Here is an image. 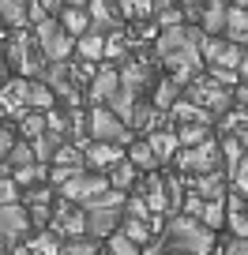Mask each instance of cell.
Returning a JSON list of instances; mask_svg holds the SVG:
<instances>
[{
  "label": "cell",
  "instance_id": "cell-1",
  "mask_svg": "<svg viewBox=\"0 0 248 255\" xmlns=\"http://www.w3.org/2000/svg\"><path fill=\"white\" fill-rule=\"evenodd\" d=\"M203 26H166L154 41V56L173 72L177 83H192L200 75V45H203Z\"/></svg>",
  "mask_w": 248,
  "mask_h": 255
},
{
  "label": "cell",
  "instance_id": "cell-2",
  "mask_svg": "<svg viewBox=\"0 0 248 255\" xmlns=\"http://www.w3.org/2000/svg\"><path fill=\"white\" fill-rule=\"evenodd\" d=\"M211 248H215V229H207L200 218L181 214L166 225V240H162L166 255H211Z\"/></svg>",
  "mask_w": 248,
  "mask_h": 255
},
{
  "label": "cell",
  "instance_id": "cell-3",
  "mask_svg": "<svg viewBox=\"0 0 248 255\" xmlns=\"http://www.w3.org/2000/svg\"><path fill=\"white\" fill-rule=\"evenodd\" d=\"M124 191H117V188H109L105 195H98V199H90V203H83V214H87V233L90 237H113L117 233V225L124 222Z\"/></svg>",
  "mask_w": 248,
  "mask_h": 255
},
{
  "label": "cell",
  "instance_id": "cell-4",
  "mask_svg": "<svg viewBox=\"0 0 248 255\" xmlns=\"http://www.w3.org/2000/svg\"><path fill=\"white\" fill-rule=\"evenodd\" d=\"M8 64L15 68L19 75H26V79H38L41 75V68H45V53H41V45L38 41H30L23 34V26H19L15 34H11V41H8Z\"/></svg>",
  "mask_w": 248,
  "mask_h": 255
},
{
  "label": "cell",
  "instance_id": "cell-5",
  "mask_svg": "<svg viewBox=\"0 0 248 255\" xmlns=\"http://www.w3.org/2000/svg\"><path fill=\"white\" fill-rule=\"evenodd\" d=\"M87 135L94 139V143H128V124L117 117V113L109 109V105H94V109L87 113Z\"/></svg>",
  "mask_w": 248,
  "mask_h": 255
},
{
  "label": "cell",
  "instance_id": "cell-6",
  "mask_svg": "<svg viewBox=\"0 0 248 255\" xmlns=\"http://www.w3.org/2000/svg\"><path fill=\"white\" fill-rule=\"evenodd\" d=\"M34 41L41 45V53H45V60H68L75 49L72 34L60 26V19H41V23H34Z\"/></svg>",
  "mask_w": 248,
  "mask_h": 255
},
{
  "label": "cell",
  "instance_id": "cell-7",
  "mask_svg": "<svg viewBox=\"0 0 248 255\" xmlns=\"http://www.w3.org/2000/svg\"><path fill=\"white\" fill-rule=\"evenodd\" d=\"M188 102L203 105V109H207L211 117H222V113L230 109L233 94H230V87H222V83H215V79H211V75H196V79L188 83Z\"/></svg>",
  "mask_w": 248,
  "mask_h": 255
},
{
  "label": "cell",
  "instance_id": "cell-8",
  "mask_svg": "<svg viewBox=\"0 0 248 255\" xmlns=\"http://www.w3.org/2000/svg\"><path fill=\"white\" fill-rule=\"evenodd\" d=\"M105 191H109V176L105 173H87V169H79L72 180L60 184V195L72 199V203H79V207L90 203V199H98V195H105Z\"/></svg>",
  "mask_w": 248,
  "mask_h": 255
},
{
  "label": "cell",
  "instance_id": "cell-9",
  "mask_svg": "<svg viewBox=\"0 0 248 255\" xmlns=\"http://www.w3.org/2000/svg\"><path fill=\"white\" fill-rule=\"evenodd\" d=\"M177 165L184 169V173H192V176H200V173H215V169H222V146L218 143H200V146H184L181 154H177Z\"/></svg>",
  "mask_w": 248,
  "mask_h": 255
},
{
  "label": "cell",
  "instance_id": "cell-10",
  "mask_svg": "<svg viewBox=\"0 0 248 255\" xmlns=\"http://www.w3.org/2000/svg\"><path fill=\"white\" fill-rule=\"evenodd\" d=\"M30 233V210L23 203H8L0 207V248L23 244V237Z\"/></svg>",
  "mask_w": 248,
  "mask_h": 255
},
{
  "label": "cell",
  "instance_id": "cell-11",
  "mask_svg": "<svg viewBox=\"0 0 248 255\" xmlns=\"http://www.w3.org/2000/svg\"><path fill=\"white\" fill-rule=\"evenodd\" d=\"M49 229H53L60 240L79 237V233H87V214H83L79 203L60 199V203H56V210H53V218H49Z\"/></svg>",
  "mask_w": 248,
  "mask_h": 255
},
{
  "label": "cell",
  "instance_id": "cell-12",
  "mask_svg": "<svg viewBox=\"0 0 248 255\" xmlns=\"http://www.w3.org/2000/svg\"><path fill=\"white\" fill-rule=\"evenodd\" d=\"M15 83H19V94H23V105H26V109L49 113V109L56 105V94H53L41 79H15Z\"/></svg>",
  "mask_w": 248,
  "mask_h": 255
},
{
  "label": "cell",
  "instance_id": "cell-13",
  "mask_svg": "<svg viewBox=\"0 0 248 255\" xmlns=\"http://www.w3.org/2000/svg\"><path fill=\"white\" fill-rule=\"evenodd\" d=\"M117 90H120V72L105 64V68H98V72H94L87 94H90V102H94V105H105L113 94H117Z\"/></svg>",
  "mask_w": 248,
  "mask_h": 255
},
{
  "label": "cell",
  "instance_id": "cell-14",
  "mask_svg": "<svg viewBox=\"0 0 248 255\" xmlns=\"http://www.w3.org/2000/svg\"><path fill=\"white\" fill-rule=\"evenodd\" d=\"M87 15H90V30H98V34H105V30H120V11H117V4L113 0H90L87 4Z\"/></svg>",
  "mask_w": 248,
  "mask_h": 255
},
{
  "label": "cell",
  "instance_id": "cell-15",
  "mask_svg": "<svg viewBox=\"0 0 248 255\" xmlns=\"http://www.w3.org/2000/svg\"><path fill=\"white\" fill-rule=\"evenodd\" d=\"M147 87H151V68H147V64L128 60L124 68H120V90H128L132 98H139Z\"/></svg>",
  "mask_w": 248,
  "mask_h": 255
},
{
  "label": "cell",
  "instance_id": "cell-16",
  "mask_svg": "<svg viewBox=\"0 0 248 255\" xmlns=\"http://www.w3.org/2000/svg\"><path fill=\"white\" fill-rule=\"evenodd\" d=\"M226 180H230V173H226V169L200 173V176L192 180V191L200 195V199H226Z\"/></svg>",
  "mask_w": 248,
  "mask_h": 255
},
{
  "label": "cell",
  "instance_id": "cell-17",
  "mask_svg": "<svg viewBox=\"0 0 248 255\" xmlns=\"http://www.w3.org/2000/svg\"><path fill=\"white\" fill-rule=\"evenodd\" d=\"M120 158H124V150H120L117 143H94V139L87 143V165L90 169H109V165H117Z\"/></svg>",
  "mask_w": 248,
  "mask_h": 255
},
{
  "label": "cell",
  "instance_id": "cell-18",
  "mask_svg": "<svg viewBox=\"0 0 248 255\" xmlns=\"http://www.w3.org/2000/svg\"><path fill=\"white\" fill-rule=\"evenodd\" d=\"M226 38L233 41V45L248 49V8H230L226 11Z\"/></svg>",
  "mask_w": 248,
  "mask_h": 255
},
{
  "label": "cell",
  "instance_id": "cell-19",
  "mask_svg": "<svg viewBox=\"0 0 248 255\" xmlns=\"http://www.w3.org/2000/svg\"><path fill=\"white\" fill-rule=\"evenodd\" d=\"M226 0H207L203 4V15H200V26H203V34H222L226 30Z\"/></svg>",
  "mask_w": 248,
  "mask_h": 255
},
{
  "label": "cell",
  "instance_id": "cell-20",
  "mask_svg": "<svg viewBox=\"0 0 248 255\" xmlns=\"http://www.w3.org/2000/svg\"><path fill=\"white\" fill-rule=\"evenodd\" d=\"M177 102H181V83H177L173 75H169V79H162L158 87H154V94H151V105H154L158 113H169Z\"/></svg>",
  "mask_w": 248,
  "mask_h": 255
},
{
  "label": "cell",
  "instance_id": "cell-21",
  "mask_svg": "<svg viewBox=\"0 0 248 255\" xmlns=\"http://www.w3.org/2000/svg\"><path fill=\"white\" fill-rule=\"evenodd\" d=\"M60 26H64L72 38H83V34L90 30V15H87V8H72V4H64V8H60Z\"/></svg>",
  "mask_w": 248,
  "mask_h": 255
},
{
  "label": "cell",
  "instance_id": "cell-22",
  "mask_svg": "<svg viewBox=\"0 0 248 255\" xmlns=\"http://www.w3.org/2000/svg\"><path fill=\"white\" fill-rule=\"evenodd\" d=\"M75 53H79V60H87V64L102 60V56H105V34H98V30H87L79 41H75Z\"/></svg>",
  "mask_w": 248,
  "mask_h": 255
},
{
  "label": "cell",
  "instance_id": "cell-23",
  "mask_svg": "<svg viewBox=\"0 0 248 255\" xmlns=\"http://www.w3.org/2000/svg\"><path fill=\"white\" fill-rule=\"evenodd\" d=\"M151 150H154V158L158 161H173L177 158V150H181V143H177V131H151Z\"/></svg>",
  "mask_w": 248,
  "mask_h": 255
},
{
  "label": "cell",
  "instance_id": "cell-24",
  "mask_svg": "<svg viewBox=\"0 0 248 255\" xmlns=\"http://www.w3.org/2000/svg\"><path fill=\"white\" fill-rule=\"evenodd\" d=\"M98 252H102V244H98V237H90V233L60 240V255H98Z\"/></svg>",
  "mask_w": 248,
  "mask_h": 255
},
{
  "label": "cell",
  "instance_id": "cell-25",
  "mask_svg": "<svg viewBox=\"0 0 248 255\" xmlns=\"http://www.w3.org/2000/svg\"><path fill=\"white\" fill-rule=\"evenodd\" d=\"M60 143H64V139H60V135H53V131H41L38 139H30V146H34V161L49 165V161L56 158V150H60Z\"/></svg>",
  "mask_w": 248,
  "mask_h": 255
},
{
  "label": "cell",
  "instance_id": "cell-26",
  "mask_svg": "<svg viewBox=\"0 0 248 255\" xmlns=\"http://www.w3.org/2000/svg\"><path fill=\"white\" fill-rule=\"evenodd\" d=\"M26 11H30V0H0V19H4V23L8 26H26Z\"/></svg>",
  "mask_w": 248,
  "mask_h": 255
},
{
  "label": "cell",
  "instance_id": "cell-27",
  "mask_svg": "<svg viewBox=\"0 0 248 255\" xmlns=\"http://www.w3.org/2000/svg\"><path fill=\"white\" fill-rule=\"evenodd\" d=\"M132 184H136V165H132L128 158H120L117 165H109V188H117V191H128Z\"/></svg>",
  "mask_w": 248,
  "mask_h": 255
},
{
  "label": "cell",
  "instance_id": "cell-28",
  "mask_svg": "<svg viewBox=\"0 0 248 255\" xmlns=\"http://www.w3.org/2000/svg\"><path fill=\"white\" fill-rule=\"evenodd\" d=\"M4 165L15 173V169H23V165H34V146H30V139H15L11 143V150H8V158H4Z\"/></svg>",
  "mask_w": 248,
  "mask_h": 255
},
{
  "label": "cell",
  "instance_id": "cell-29",
  "mask_svg": "<svg viewBox=\"0 0 248 255\" xmlns=\"http://www.w3.org/2000/svg\"><path fill=\"white\" fill-rule=\"evenodd\" d=\"M211 139V124H177V143L181 146H200Z\"/></svg>",
  "mask_w": 248,
  "mask_h": 255
},
{
  "label": "cell",
  "instance_id": "cell-30",
  "mask_svg": "<svg viewBox=\"0 0 248 255\" xmlns=\"http://www.w3.org/2000/svg\"><path fill=\"white\" fill-rule=\"evenodd\" d=\"M45 176H49V169L41 165V161H34V165L15 169V173H11V180H15L19 188H34V184H45Z\"/></svg>",
  "mask_w": 248,
  "mask_h": 255
},
{
  "label": "cell",
  "instance_id": "cell-31",
  "mask_svg": "<svg viewBox=\"0 0 248 255\" xmlns=\"http://www.w3.org/2000/svg\"><path fill=\"white\" fill-rule=\"evenodd\" d=\"M124 158H128V161H132V165H136V169H154V165H158V158H154V150H151V143H147V139H139V143H132Z\"/></svg>",
  "mask_w": 248,
  "mask_h": 255
},
{
  "label": "cell",
  "instance_id": "cell-32",
  "mask_svg": "<svg viewBox=\"0 0 248 255\" xmlns=\"http://www.w3.org/2000/svg\"><path fill=\"white\" fill-rule=\"evenodd\" d=\"M200 222L207 225V229H222V225H226V203L222 199H203Z\"/></svg>",
  "mask_w": 248,
  "mask_h": 255
},
{
  "label": "cell",
  "instance_id": "cell-33",
  "mask_svg": "<svg viewBox=\"0 0 248 255\" xmlns=\"http://www.w3.org/2000/svg\"><path fill=\"white\" fill-rule=\"evenodd\" d=\"M117 4L120 15H128V19H147L154 15V0H113Z\"/></svg>",
  "mask_w": 248,
  "mask_h": 255
},
{
  "label": "cell",
  "instance_id": "cell-34",
  "mask_svg": "<svg viewBox=\"0 0 248 255\" xmlns=\"http://www.w3.org/2000/svg\"><path fill=\"white\" fill-rule=\"evenodd\" d=\"M30 252L34 255H60V237L53 229H41L38 237L30 240Z\"/></svg>",
  "mask_w": 248,
  "mask_h": 255
},
{
  "label": "cell",
  "instance_id": "cell-35",
  "mask_svg": "<svg viewBox=\"0 0 248 255\" xmlns=\"http://www.w3.org/2000/svg\"><path fill=\"white\" fill-rule=\"evenodd\" d=\"M218 146H222V165H226V169H233V165H237V161L248 154V150H245V143H241L237 135H226Z\"/></svg>",
  "mask_w": 248,
  "mask_h": 255
},
{
  "label": "cell",
  "instance_id": "cell-36",
  "mask_svg": "<svg viewBox=\"0 0 248 255\" xmlns=\"http://www.w3.org/2000/svg\"><path fill=\"white\" fill-rule=\"evenodd\" d=\"M105 105H109V109L117 113V117L124 120V124H128V120H132V109H136V98H132L128 90H117V94H113Z\"/></svg>",
  "mask_w": 248,
  "mask_h": 255
},
{
  "label": "cell",
  "instance_id": "cell-37",
  "mask_svg": "<svg viewBox=\"0 0 248 255\" xmlns=\"http://www.w3.org/2000/svg\"><path fill=\"white\" fill-rule=\"evenodd\" d=\"M19 124H23V135H26V139H38L41 131H45V113L26 109L23 117H19Z\"/></svg>",
  "mask_w": 248,
  "mask_h": 255
},
{
  "label": "cell",
  "instance_id": "cell-38",
  "mask_svg": "<svg viewBox=\"0 0 248 255\" xmlns=\"http://www.w3.org/2000/svg\"><path fill=\"white\" fill-rule=\"evenodd\" d=\"M124 237L128 240H136V244H143L147 237H151V225H147V218H124Z\"/></svg>",
  "mask_w": 248,
  "mask_h": 255
},
{
  "label": "cell",
  "instance_id": "cell-39",
  "mask_svg": "<svg viewBox=\"0 0 248 255\" xmlns=\"http://www.w3.org/2000/svg\"><path fill=\"white\" fill-rule=\"evenodd\" d=\"M105 255H143V252H139V244L128 240L124 233H113V237H109V252H105Z\"/></svg>",
  "mask_w": 248,
  "mask_h": 255
},
{
  "label": "cell",
  "instance_id": "cell-40",
  "mask_svg": "<svg viewBox=\"0 0 248 255\" xmlns=\"http://www.w3.org/2000/svg\"><path fill=\"white\" fill-rule=\"evenodd\" d=\"M49 199H53V191H49V180H45V184H34V188H26L23 207H49Z\"/></svg>",
  "mask_w": 248,
  "mask_h": 255
},
{
  "label": "cell",
  "instance_id": "cell-41",
  "mask_svg": "<svg viewBox=\"0 0 248 255\" xmlns=\"http://www.w3.org/2000/svg\"><path fill=\"white\" fill-rule=\"evenodd\" d=\"M226 173H230L233 188H237L241 195H248V154H245V158H241V161H237L233 169H226Z\"/></svg>",
  "mask_w": 248,
  "mask_h": 255
},
{
  "label": "cell",
  "instance_id": "cell-42",
  "mask_svg": "<svg viewBox=\"0 0 248 255\" xmlns=\"http://www.w3.org/2000/svg\"><path fill=\"white\" fill-rule=\"evenodd\" d=\"M154 15H158V26L166 30V26H181V19H184V8H173V4H169V8H158Z\"/></svg>",
  "mask_w": 248,
  "mask_h": 255
},
{
  "label": "cell",
  "instance_id": "cell-43",
  "mask_svg": "<svg viewBox=\"0 0 248 255\" xmlns=\"http://www.w3.org/2000/svg\"><path fill=\"white\" fill-rule=\"evenodd\" d=\"M8 203H19V184L11 176H0V207H8Z\"/></svg>",
  "mask_w": 248,
  "mask_h": 255
},
{
  "label": "cell",
  "instance_id": "cell-44",
  "mask_svg": "<svg viewBox=\"0 0 248 255\" xmlns=\"http://www.w3.org/2000/svg\"><path fill=\"white\" fill-rule=\"evenodd\" d=\"M211 79L215 83H222V87H233V83L241 79L237 72H230V68H211Z\"/></svg>",
  "mask_w": 248,
  "mask_h": 255
},
{
  "label": "cell",
  "instance_id": "cell-45",
  "mask_svg": "<svg viewBox=\"0 0 248 255\" xmlns=\"http://www.w3.org/2000/svg\"><path fill=\"white\" fill-rule=\"evenodd\" d=\"M222 255H248V237H233Z\"/></svg>",
  "mask_w": 248,
  "mask_h": 255
},
{
  "label": "cell",
  "instance_id": "cell-46",
  "mask_svg": "<svg viewBox=\"0 0 248 255\" xmlns=\"http://www.w3.org/2000/svg\"><path fill=\"white\" fill-rule=\"evenodd\" d=\"M11 143H15V139H11V131H8V128H0V158H8Z\"/></svg>",
  "mask_w": 248,
  "mask_h": 255
},
{
  "label": "cell",
  "instance_id": "cell-47",
  "mask_svg": "<svg viewBox=\"0 0 248 255\" xmlns=\"http://www.w3.org/2000/svg\"><path fill=\"white\" fill-rule=\"evenodd\" d=\"M34 4H41V11H45V15H49V11H56V8H60V4H64V0H34Z\"/></svg>",
  "mask_w": 248,
  "mask_h": 255
},
{
  "label": "cell",
  "instance_id": "cell-48",
  "mask_svg": "<svg viewBox=\"0 0 248 255\" xmlns=\"http://www.w3.org/2000/svg\"><path fill=\"white\" fill-rule=\"evenodd\" d=\"M8 255H34V252H30V244H11Z\"/></svg>",
  "mask_w": 248,
  "mask_h": 255
},
{
  "label": "cell",
  "instance_id": "cell-49",
  "mask_svg": "<svg viewBox=\"0 0 248 255\" xmlns=\"http://www.w3.org/2000/svg\"><path fill=\"white\" fill-rule=\"evenodd\" d=\"M237 75L248 83V49H245V56H241V68H237Z\"/></svg>",
  "mask_w": 248,
  "mask_h": 255
},
{
  "label": "cell",
  "instance_id": "cell-50",
  "mask_svg": "<svg viewBox=\"0 0 248 255\" xmlns=\"http://www.w3.org/2000/svg\"><path fill=\"white\" fill-rule=\"evenodd\" d=\"M207 0H181V8H203Z\"/></svg>",
  "mask_w": 248,
  "mask_h": 255
},
{
  "label": "cell",
  "instance_id": "cell-51",
  "mask_svg": "<svg viewBox=\"0 0 248 255\" xmlns=\"http://www.w3.org/2000/svg\"><path fill=\"white\" fill-rule=\"evenodd\" d=\"M64 4H72V8H87L90 0H64Z\"/></svg>",
  "mask_w": 248,
  "mask_h": 255
},
{
  "label": "cell",
  "instance_id": "cell-52",
  "mask_svg": "<svg viewBox=\"0 0 248 255\" xmlns=\"http://www.w3.org/2000/svg\"><path fill=\"white\" fill-rule=\"evenodd\" d=\"M0 165H4V158H0Z\"/></svg>",
  "mask_w": 248,
  "mask_h": 255
}]
</instances>
